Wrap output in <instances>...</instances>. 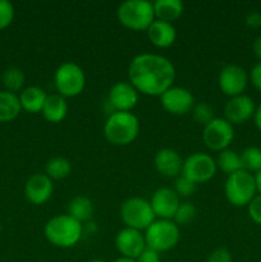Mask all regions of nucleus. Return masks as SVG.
Segmentation results:
<instances>
[{"mask_svg": "<svg viewBox=\"0 0 261 262\" xmlns=\"http://www.w3.org/2000/svg\"><path fill=\"white\" fill-rule=\"evenodd\" d=\"M129 83L138 94L147 96H161L173 87L176 68L168 58L159 54H138L128 67Z\"/></svg>", "mask_w": 261, "mask_h": 262, "instance_id": "1", "label": "nucleus"}, {"mask_svg": "<svg viewBox=\"0 0 261 262\" xmlns=\"http://www.w3.org/2000/svg\"><path fill=\"white\" fill-rule=\"evenodd\" d=\"M45 238L53 246L69 248L76 246L83 234V225L71 215H58L49 220L44 228Z\"/></svg>", "mask_w": 261, "mask_h": 262, "instance_id": "2", "label": "nucleus"}, {"mask_svg": "<svg viewBox=\"0 0 261 262\" xmlns=\"http://www.w3.org/2000/svg\"><path fill=\"white\" fill-rule=\"evenodd\" d=\"M140 120L130 112L110 113L104 124L105 138L112 145L127 146L137 138Z\"/></svg>", "mask_w": 261, "mask_h": 262, "instance_id": "3", "label": "nucleus"}, {"mask_svg": "<svg viewBox=\"0 0 261 262\" xmlns=\"http://www.w3.org/2000/svg\"><path fill=\"white\" fill-rule=\"evenodd\" d=\"M118 20L132 31H147L155 20L154 5L147 0H127L118 7Z\"/></svg>", "mask_w": 261, "mask_h": 262, "instance_id": "4", "label": "nucleus"}, {"mask_svg": "<svg viewBox=\"0 0 261 262\" xmlns=\"http://www.w3.org/2000/svg\"><path fill=\"white\" fill-rule=\"evenodd\" d=\"M224 193L228 202L235 207L248 206L257 194L253 174L240 170L228 176L224 186Z\"/></svg>", "mask_w": 261, "mask_h": 262, "instance_id": "5", "label": "nucleus"}, {"mask_svg": "<svg viewBox=\"0 0 261 262\" xmlns=\"http://www.w3.org/2000/svg\"><path fill=\"white\" fill-rule=\"evenodd\" d=\"M179 227L173 220H155L145 232L146 247L156 252H166L179 242Z\"/></svg>", "mask_w": 261, "mask_h": 262, "instance_id": "6", "label": "nucleus"}, {"mask_svg": "<svg viewBox=\"0 0 261 262\" xmlns=\"http://www.w3.org/2000/svg\"><path fill=\"white\" fill-rule=\"evenodd\" d=\"M54 83L59 95L63 97H76L84 90L86 76L81 67L74 61H66L56 68Z\"/></svg>", "mask_w": 261, "mask_h": 262, "instance_id": "7", "label": "nucleus"}, {"mask_svg": "<svg viewBox=\"0 0 261 262\" xmlns=\"http://www.w3.org/2000/svg\"><path fill=\"white\" fill-rule=\"evenodd\" d=\"M120 217L127 228L142 232L155 222L156 216L150 201L141 197H130L120 206Z\"/></svg>", "mask_w": 261, "mask_h": 262, "instance_id": "8", "label": "nucleus"}, {"mask_svg": "<svg viewBox=\"0 0 261 262\" xmlns=\"http://www.w3.org/2000/svg\"><path fill=\"white\" fill-rule=\"evenodd\" d=\"M216 161L211 155L205 152H194L183 160L182 176L194 184L209 182L216 173Z\"/></svg>", "mask_w": 261, "mask_h": 262, "instance_id": "9", "label": "nucleus"}, {"mask_svg": "<svg viewBox=\"0 0 261 262\" xmlns=\"http://www.w3.org/2000/svg\"><path fill=\"white\" fill-rule=\"evenodd\" d=\"M202 140L210 150L219 152L227 150L234 140V125L224 118H214L204 127Z\"/></svg>", "mask_w": 261, "mask_h": 262, "instance_id": "10", "label": "nucleus"}, {"mask_svg": "<svg viewBox=\"0 0 261 262\" xmlns=\"http://www.w3.org/2000/svg\"><path fill=\"white\" fill-rule=\"evenodd\" d=\"M250 77L247 71L238 64H227L220 71L217 77L219 89L224 95L229 97L238 96L245 92Z\"/></svg>", "mask_w": 261, "mask_h": 262, "instance_id": "11", "label": "nucleus"}, {"mask_svg": "<svg viewBox=\"0 0 261 262\" xmlns=\"http://www.w3.org/2000/svg\"><path fill=\"white\" fill-rule=\"evenodd\" d=\"M161 105L173 115H184L194 106V97L189 90L184 87H170L160 96Z\"/></svg>", "mask_w": 261, "mask_h": 262, "instance_id": "12", "label": "nucleus"}, {"mask_svg": "<svg viewBox=\"0 0 261 262\" xmlns=\"http://www.w3.org/2000/svg\"><path fill=\"white\" fill-rule=\"evenodd\" d=\"M256 104L248 95H238L230 97L224 106V119L232 125H240L253 118Z\"/></svg>", "mask_w": 261, "mask_h": 262, "instance_id": "13", "label": "nucleus"}, {"mask_svg": "<svg viewBox=\"0 0 261 262\" xmlns=\"http://www.w3.org/2000/svg\"><path fill=\"white\" fill-rule=\"evenodd\" d=\"M138 102V91L129 82H117L107 92V104L114 112H130Z\"/></svg>", "mask_w": 261, "mask_h": 262, "instance_id": "14", "label": "nucleus"}, {"mask_svg": "<svg viewBox=\"0 0 261 262\" xmlns=\"http://www.w3.org/2000/svg\"><path fill=\"white\" fill-rule=\"evenodd\" d=\"M115 247L118 252L124 257L135 258L137 260L138 256L145 251L146 241L145 234L140 230L127 228L119 230L115 237Z\"/></svg>", "mask_w": 261, "mask_h": 262, "instance_id": "15", "label": "nucleus"}, {"mask_svg": "<svg viewBox=\"0 0 261 262\" xmlns=\"http://www.w3.org/2000/svg\"><path fill=\"white\" fill-rule=\"evenodd\" d=\"M179 204L181 201L178 194L174 192V189L166 187L156 189L150 201L155 216L164 220H173Z\"/></svg>", "mask_w": 261, "mask_h": 262, "instance_id": "16", "label": "nucleus"}, {"mask_svg": "<svg viewBox=\"0 0 261 262\" xmlns=\"http://www.w3.org/2000/svg\"><path fill=\"white\" fill-rule=\"evenodd\" d=\"M54 192L53 181L44 174H33L25 184V196L32 205H44L50 200Z\"/></svg>", "mask_w": 261, "mask_h": 262, "instance_id": "17", "label": "nucleus"}, {"mask_svg": "<svg viewBox=\"0 0 261 262\" xmlns=\"http://www.w3.org/2000/svg\"><path fill=\"white\" fill-rule=\"evenodd\" d=\"M155 168L161 176L166 178H178L182 174V168H183V160L181 155L173 148H161L156 152L155 159Z\"/></svg>", "mask_w": 261, "mask_h": 262, "instance_id": "18", "label": "nucleus"}, {"mask_svg": "<svg viewBox=\"0 0 261 262\" xmlns=\"http://www.w3.org/2000/svg\"><path fill=\"white\" fill-rule=\"evenodd\" d=\"M147 37L156 48L165 49L173 45L177 38V31L173 23L155 19L147 28Z\"/></svg>", "mask_w": 261, "mask_h": 262, "instance_id": "19", "label": "nucleus"}, {"mask_svg": "<svg viewBox=\"0 0 261 262\" xmlns=\"http://www.w3.org/2000/svg\"><path fill=\"white\" fill-rule=\"evenodd\" d=\"M19 102L23 110L28 113H40L42 112V107L45 105L48 95L41 87L38 86H28L23 89L19 94Z\"/></svg>", "mask_w": 261, "mask_h": 262, "instance_id": "20", "label": "nucleus"}, {"mask_svg": "<svg viewBox=\"0 0 261 262\" xmlns=\"http://www.w3.org/2000/svg\"><path fill=\"white\" fill-rule=\"evenodd\" d=\"M41 113L49 123H60L68 114L67 99L59 94L49 95Z\"/></svg>", "mask_w": 261, "mask_h": 262, "instance_id": "21", "label": "nucleus"}, {"mask_svg": "<svg viewBox=\"0 0 261 262\" xmlns=\"http://www.w3.org/2000/svg\"><path fill=\"white\" fill-rule=\"evenodd\" d=\"M153 5L155 19L173 23L183 14L184 5L181 0H156Z\"/></svg>", "mask_w": 261, "mask_h": 262, "instance_id": "22", "label": "nucleus"}, {"mask_svg": "<svg viewBox=\"0 0 261 262\" xmlns=\"http://www.w3.org/2000/svg\"><path fill=\"white\" fill-rule=\"evenodd\" d=\"M19 97L17 94L9 91H0V123H8L14 120L19 115Z\"/></svg>", "mask_w": 261, "mask_h": 262, "instance_id": "23", "label": "nucleus"}, {"mask_svg": "<svg viewBox=\"0 0 261 262\" xmlns=\"http://www.w3.org/2000/svg\"><path fill=\"white\" fill-rule=\"evenodd\" d=\"M94 214V205L92 201L86 196H76L71 200L68 205V215L79 223L87 222L91 219Z\"/></svg>", "mask_w": 261, "mask_h": 262, "instance_id": "24", "label": "nucleus"}, {"mask_svg": "<svg viewBox=\"0 0 261 262\" xmlns=\"http://www.w3.org/2000/svg\"><path fill=\"white\" fill-rule=\"evenodd\" d=\"M216 166L220 170L224 171L225 174H228V176H230L233 173H237L240 170H243L241 155L237 151L230 150V148L220 151L219 155H217Z\"/></svg>", "mask_w": 261, "mask_h": 262, "instance_id": "25", "label": "nucleus"}, {"mask_svg": "<svg viewBox=\"0 0 261 262\" xmlns=\"http://www.w3.org/2000/svg\"><path fill=\"white\" fill-rule=\"evenodd\" d=\"M72 173V164L68 159L63 156H55L51 158L45 165V174L53 181H60V179L67 178Z\"/></svg>", "mask_w": 261, "mask_h": 262, "instance_id": "26", "label": "nucleus"}, {"mask_svg": "<svg viewBox=\"0 0 261 262\" xmlns=\"http://www.w3.org/2000/svg\"><path fill=\"white\" fill-rule=\"evenodd\" d=\"M3 84L5 87V91H9L15 94L18 91H22L23 84H25L26 77L22 69L17 67H10L3 72L2 76Z\"/></svg>", "mask_w": 261, "mask_h": 262, "instance_id": "27", "label": "nucleus"}, {"mask_svg": "<svg viewBox=\"0 0 261 262\" xmlns=\"http://www.w3.org/2000/svg\"><path fill=\"white\" fill-rule=\"evenodd\" d=\"M242 160L243 170L251 174L257 173L261 170V148L257 146H248L240 152Z\"/></svg>", "mask_w": 261, "mask_h": 262, "instance_id": "28", "label": "nucleus"}, {"mask_svg": "<svg viewBox=\"0 0 261 262\" xmlns=\"http://www.w3.org/2000/svg\"><path fill=\"white\" fill-rule=\"evenodd\" d=\"M196 214L197 210L193 204H191V202H181L173 217V222L177 225H186L196 217Z\"/></svg>", "mask_w": 261, "mask_h": 262, "instance_id": "29", "label": "nucleus"}, {"mask_svg": "<svg viewBox=\"0 0 261 262\" xmlns=\"http://www.w3.org/2000/svg\"><path fill=\"white\" fill-rule=\"evenodd\" d=\"M192 114H193L194 120H196L199 124L206 125L211 122L215 118L214 115V109L211 107V105H209L207 102H199V104H194L193 109H192Z\"/></svg>", "mask_w": 261, "mask_h": 262, "instance_id": "30", "label": "nucleus"}, {"mask_svg": "<svg viewBox=\"0 0 261 262\" xmlns=\"http://www.w3.org/2000/svg\"><path fill=\"white\" fill-rule=\"evenodd\" d=\"M14 19V7L8 0H0V30L9 27Z\"/></svg>", "mask_w": 261, "mask_h": 262, "instance_id": "31", "label": "nucleus"}, {"mask_svg": "<svg viewBox=\"0 0 261 262\" xmlns=\"http://www.w3.org/2000/svg\"><path fill=\"white\" fill-rule=\"evenodd\" d=\"M196 191V184L192 181H189L188 178L181 176L177 178L176 186H174V192L178 194L179 197H189L193 194V192Z\"/></svg>", "mask_w": 261, "mask_h": 262, "instance_id": "32", "label": "nucleus"}, {"mask_svg": "<svg viewBox=\"0 0 261 262\" xmlns=\"http://www.w3.org/2000/svg\"><path fill=\"white\" fill-rule=\"evenodd\" d=\"M248 216L253 223L261 225V194H256L255 199L247 206Z\"/></svg>", "mask_w": 261, "mask_h": 262, "instance_id": "33", "label": "nucleus"}, {"mask_svg": "<svg viewBox=\"0 0 261 262\" xmlns=\"http://www.w3.org/2000/svg\"><path fill=\"white\" fill-rule=\"evenodd\" d=\"M206 262H233L232 253L227 248H216L210 253Z\"/></svg>", "mask_w": 261, "mask_h": 262, "instance_id": "34", "label": "nucleus"}, {"mask_svg": "<svg viewBox=\"0 0 261 262\" xmlns=\"http://www.w3.org/2000/svg\"><path fill=\"white\" fill-rule=\"evenodd\" d=\"M248 77H250V82L253 84V87L261 92V61H257L251 68Z\"/></svg>", "mask_w": 261, "mask_h": 262, "instance_id": "35", "label": "nucleus"}, {"mask_svg": "<svg viewBox=\"0 0 261 262\" xmlns=\"http://www.w3.org/2000/svg\"><path fill=\"white\" fill-rule=\"evenodd\" d=\"M137 262H160V253L156 251L151 250V248H145L142 253L137 257Z\"/></svg>", "mask_w": 261, "mask_h": 262, "instance_id": "36", "label": "nucleus"}, {"mask_svg": "<svg viewBox=\"0 0 261 262\" xmlns=\"http://www.w3.org/2000/svg\"><path fill=\"white\" fill-rule=\"evenodd\" d=\"M246 25L251 28L261 27V13L251 12L246 15Z\"/></svg>", "mask_w": 261, "mask_h": 262, "instance_id": "37", "label": "nucleus"}, {"mask_svg": "<svg viewBox=\"0 0 261 262\" xmlns=\"http://www.w3.org/2000/svg\"><path fill=\"white\" fill-rule=\"evenodd\" d=\"M252 53L256 58L258 59V61H261V35H258L255 38L252 43Z\"/></svg>", "mask_w": 261, "mask_h": 262, "instance_id": "38", "label": "nucleus"}, {"mask_svg": "<svg viewBox=\"0 0 261 262\" xmlns=\"http://www.w3.org/2000/svg\"><path fill=\"white\" fill-rule=\"evenodd\" d=\"M253 123H255L256 128L261 132V102L258 105H256L255 114H253Z\"/></svg>", "mask_w": 261, "mask_h": 262, "instance_id": "39", "label": "nucleus"}, {"mask_svg": "<svg viewBox=\"0 0 261 262\" xmlns=\"http://www.w3.org/2000/svg\"><path fill=\"white\" fill-rule=\"evenodd\" d=\"M253 178H255L256 191H257V194H261V170H258L257 173L253 174Z\"/></svg>", "mask_w": 261, "mask_h": 262, "instance_id": "40", "label": "nucleus"}, {"mask_svg": "<svg viewBox=\"0 0 261 262\" xmlns=\"http://www.w3.org/2000/svg\"><path fill=\"white\" fill-rule=\"evenodd\" d=\"M114 262H137L135 258H129V257H124V256H120L118 257L117 260H114Z\"/></svg>", "mask_w": 261, "mask_h": 262, "instance_id": "41", "label": "nucleus"}, {"mask_svg": "<svg viewBox=\"0 0 261 262\" xmlns=\"http://www.w3.org/2000/svg\"><path fill=\"white\" fill-rule=\"evenodd\" d=\"M90 262H106V261H104V260H99V258H96V260H91Z\"/></svg>", "mask_w": 261, "mask_h": 262, "instance_id": "42", "label": "nucleus"}, {"mask_svg": "<svg viewBox=\"0 0 261 262\" xmlns=\"http://www.w3.org/2000/svg\"><path fill=\"white\" fill-rule=\"evenodd\" d=\"M0 233H2V223H0Z\"/></svg>", "mask_w": 261, "mask_h": 262, "instance_id": "43", "label": "nucleus"}]
</instances>
